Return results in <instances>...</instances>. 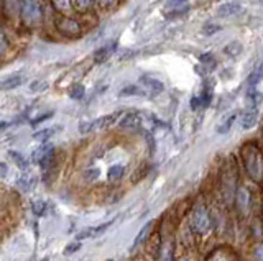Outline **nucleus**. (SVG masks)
Instances as JSON below:
<instances>
[{"label":"nucleus","mask_w":263,"mask_h":261,"mask_svg":"<svg viewBox=\"0 0 263 261\" xmlns=\"http://www.w3.org/2000/svg\"><path fill=\"white\" fill-rule=\"evenodd\" d=\"M140 92V87H137V86H127V87H123L122 91H120V97H130V95H138Z\"/></svg>","instance_id":"24"},{"label":"nucleus","mask_w":263,"mask_h":261,"mask_svg":"<svg viewBox=\"0 0 263 261\" xmlns=\"http://www.w3.org/2000/svg\"><path fill=\"white\" fill-rule=\"evenodd\" d=\"M261 101H263V94L260 91H257V89H252V91L245 95V105L249 109L258 107V105L261 104Z\"/></svg>","instance_id":"13"},{"label":"nucleus","mask_w":263,"mask_h":261,"mask_svg":"<svg viewBox=\"0 0 263 261\" xmlns=\"http://www.w3.org/2000/svg\"><path fill=\"white\" fill-rule=\"evenodd\" d=\"M33 183H35V181H33V179H27V177H23V179H20V181H18V186L22 187V189L23 191H30L31 189V186H33Z\"/></svg>","instance_id":"31"},{"label":"nucleus","mask_w":263,"mask_h":261,"mask_svg":"<svg viewBox=\"0 0 263 261\" xmlns=\"http://www.w3.org/2000/svg\"><path fill=\"white\" fill-rule=\"evenodd\" d=\"M99 4H101L104 9H109V7H114L115 4H117V0H97Z\"/></svg>","instance_id":"37"},{"label":"nucleus","mask_w":263,"mask_h":261,"mask_svg":"<svg viewBox=\"0 0 263 261\" xmlns=\"http://www.w3.org/2000/svg\"><path fill=\"white\" fill-rule=\"evenodd\" d=\"M240 12H243V7L240 4L237 2H226L217 7V17H235V15H238Z\"/></svg>","instance_id":"5"},{"label":"nucleus","mask_w":263,"mask_h":261,"mask_svg":"<svg viewBox=\"0 0 263 261\" xmlns=\"http://www.w3.org/2000/svg\"><path fill=\"white\" fill-rule=\"evenodd\" d=\"M20 13L22 20L27 27H36L41 22V7L38 0H23Z\"/></svg>","instance_id":"1"},{"label":"nucleus","mask_w":263,"mask_h":261,"mask_svg":"<svg viewBox=\"0 0 263 261\" xmlns=\"http://www.w3.org/2000/svg\"><path fill=\"white\" fill-rule=\"evenodd\" d=\"M51 117H53V112H48V113H43V115H38L36 118H33V120H31V125H33V127H36V125L41 124V122H45V120L51 118Z\"/></svg>","instance_id":"30"},{"label":"nucleus","mask_w":263,"mask_h":261,"mask_svg":"<svg viewBox=\"0 0 263 261\" xmlns=\"http://www.w3.org/2000/svg\"><path fill=\"white\" fill-rule=\"evenodd\" d=\"M211 228V220H209V214L202 206L196 207L194 214H193V230L196 233H205Z\"/></svg>","instance_id":"3"},{"label":"nucleus","mask_w":263,"mask_h":261,"mask_svg":"<svg viewBox=\"0 0 263 261\" xmlns=\"http://www.w3.org/2000/svg\"><path fill=\"white\" fill-rule=\"evenodd\" d=\"M79 248H81V243H79V242H76V243H69L68 247L64 248V255H72V253H76Z\"/></svg>","instance_id":"33"},{"label":"nucleus","mask_w":263,"mask_h":261,"mask_svg":"<svg viewBox=\"0 0 263 261\" xmlns=\"http://www.w3.org/2000/svg\"><path fill=\"white\" fill-rule=\"evenodd\" d=\"M74 2H76V7L79 10H87L94 5L96 0H74Z\"/></svg>","instance_id":"28"},{"label":"nucleus","mask_w":263,"mask_h":261,"mask_svg":"<svg viewBox=\"0 0 263 261\" xmlns=\"http://www.w3.org/2000/svg\"><path fill=\"white\" fill-rule=\"evenodd\" d=\"M234 120H235V115H230L224 124H222L219 128H217V133H220V135H224V133H227L229 130H230V127H232V124H234Z\"/></svg>","instance_id":"25"},{"label":"nucleus","mask_w":263,"mask_h":261,"mask_svg":"<svg viewBox=\"0 0 263 261\" xmlns=\"http://www.w3.org/2000/svg\"><path fill=\"white\" fill-rule=\"evenodd\" d=\"M31 209H33V212H35V215L43 217L46 214V210H48V204L45 200H36V202H33Z\"/></svg>","instance_id":"21"},{"label":"nucleus","mask_w":263,"mask_h":261,"mask_svg":"<svg viewBox=\"0 0 263 261\" xmlns=\"http://www.w3.org/2000/svg\"><path fill=\"white\" fill-rule=\"evenodd\" d=\"M220 30H222V27L217 25V23H208V25H204V28H202V35L211 36V35L219 33Z\"/></svg>","instance_id":"22"},{"label":"nucleus","mask_w":263,"mask_h":261,"mask_svg":"<svg viewBox=\"0 0 263 261\" xmlns=\"http://www.w3.org/2000/svg\"><path fill=\"white\" fill-rule=\"evenodd\" d=\"M7 50V38L4 35V31L0 30V53H4Z\"/></svg>","instance_id":"36"},{"label":"nucleus","mask_w":263,"mask_h":261,"mask_svg":"<svg viewBox=\"0 0 263 261\" xmlns=\"http://www.w3.org/2000/svg\"><path fill=\"white\" fill-rule=\"evenodd\" d=\"M137 54H138V51H135V50H122V53H120V56H119V59H120V61H127V59L135 58Z\"/></svg>","instance_id":"29"},{"label":"nucleus","mask_w":263,"mask_h":261,"mask_svg":"<svg viewBox=\"0 0 263 261\" xmlns=\"http://www.w3.org/2000/svg\"><path fill=\"white\" fill-rule=\"evenodd\" d=\"M140 81H142V84H143L146 89H150V91H152L153 94H160V92L164 91V86H163L161 81H156V79H153V77H146V76H143Z\"/></svg>","instance_id":"14"},{"label":"nucleus","mask_w":263,"mask_h":261,"mask_svg":"<svg viewBox=\"0 0 263 261\" xmlns=\"http://www.w3.org/2000/svg\"><path fill=\"white\" fill-rule=\"evenodd\" d=\"M25 83V76L22 74H13L4 81H0V91H13V89L20 87Z\"/></svg>","instance_id":"11"},{"label":"nucleus","mask_w":263,"mask_h":261,"mask_svg":"<svg viewBox=\"0 0 263 261\" xmlns=\"http://www.w3.org/2000/svg\"><path fill=\"white\" fill-rule=\"evenodd\" d=\"M186 0H168V7H179L183 5Z\"/></svg>","instance_id":"38"},{"label":"nucleus","mask_w":263,"mask_h":261,"mask_svg":"<svg viewBox=\"0 0 263 261\" xmlns=\"http://www.w3.org/2000/svg\"><path fill=\"white\" fill-rule=\"evenodd\" d=\"M84 92H86V89L82 84H76V86H72L69 89V97L74 101H81L82 97H84Z\"/></svg>","instance_id":"20"},{"label":"nucleus","mask_w":263,"mask_h":261,"mask_svg":"<svg viewBox=\"0 0 263 261\" xmlns=\"http://www.w3.org/2000/svg\"><path fill=\"white\" fill-rule=\"evenodd\" d=\"M112 222H107V224H102V225H97V227H90V228H86V230H82L76 235L78 240H84V238H96V236L102 235L107 228L110 227Z\"/></svg>","instance_id":"7"},{"label":"nucleus","mask_w":263,"mask_h":261,"mask_svg":"<svg viewBox=\"0 0 263 261\" xmlns=\"http://www.w3.org/2000/svg\"><path fill=\"white\" fill-rule=\"evenodd\" d=\"M243 51V46L240 42H232V43H229L226 48H224V53L229 56V58H232V59H237L238 56L242 54Z\"/></svg>","instance_id":"16"},{"label":"nucleus","mask_w":263,"mask_h":261,"mask_svg":"<svg viewBox=\"0 0 263 261\" xmlns=\"http://www.w3.org/2000/svg\"><path fill=\"white\" fill-rule=\"evenodd\" d=\"M152 228H153V220H150L148 224H145V227L142 228V230H140V233L137 235V238H135V242H134V247H132V250L137 248V247H140V245L146 242V238L150 236Z\"/></svg>","instance_id":"15"},{"label":"nucleus","mask_w":263,"mask_h":261,"mask_svg":"<svg viewBox=\"0 0 263 261\" xmlns=\"http://www.w3.org/2000/svg\"><path fill=\"white\" fill-rule=\"evenodd\" d=\"M58 28H60L61 33H64L66 36H78L81 33V27L78 22H74L71 18H61L58 22Z\"/></svg>","instance_id":"4"},{"label":"nucleus","mask_w":263,"mask_h":261,"mask_svg":"<svg viewBox=\"0 0 263 261\" xmlns=\"http://www.w3.org/2000/svg\"><path fill=\"white\" fill-rule=\"evenodd\" d=\"M89 132H92V122H82V124H79V133L86 135Z\"/></svg>","instance_id":"32"},{"label":"nucleus","mask_w":263,"mask_h":261,"mask_svg":"<svg viewBox=\"0 0 263 261\" xmlns=\"http://www.w3.org/2000/svg\"><path fill=\"white\" fill-rule=\"evenodd\" d=\"M46 89H48V84H46V83H38V81H36V83H33V84H31V91H40V92H43V91H46Z\"/></svg>","instance_id":"34"},{"label":"nucleus","mask_w":263,"mask_h":261,"mask_svg":"<svg viewBox=\"0 0 263 261\" xmlns=\"http://www.w3.org/2000/svg\"><path fill=\"white\" fill-rule=\"evenodd\" d=\"M53 5H54L60 12H68V10L71 9L69 0H53Z\"/></svg>","instance_id":"27"},{"label":"nucleus","mask_w":263,"mask_h":261,"mask_svg":"<svg viewBox=\"0 0 263 261\" xmlns=\"http://www.w3.org/2000/svg\"><path fill=\"white\" fill-rule=\"evenodd\" d=\"M245 168L253 179H260V176H261V159H260V153L257 151V148H249V151H247Z\"/></svg>","instance_id":"2"},{"label":"nucleus","mask_w":263,"mask_h":261,"mask_svg":"<svg viewBox=\"0 0 263 261\" xmlns=\"http://www.w3.org/2000/svg\"><path fill=\"white\" fill-rule=\"evenodd\" d=\"M115 50H117V42H112L110 45H105L102 48H99V50L94 53V61L96 63H104V61H107L114 54Z\"/></svg>","instance_id":"10"},{"label":"nucleus","mask_w":263,"mask_h":261,"mask_svg":"<svg viewBox=\"0 0 263 261\" xmlns=\"http://www.w3.org/2000/svg\"><path fill=\"white\" fill-rule=\"evenodd\" d=\"M142 124V118H140V113L137 112H128L123 115V118L120 120V127L122 128H137Z\"/></svg>","instance_id":"12"},{"label":"nucleus","mask_w":263,"mask_h":261,"mask_svg":"<svg viewBox=\"0 0 263 261\" xmlns=\"http://www.w3.org/2000/svg\"><path fill=\"white\" fill-rule=\"evenodd\" d=\"M58 130H60V127H53V128H43V130H40V132H36L35 135H33V138L35 140H38V142H46V140H49Z\"/></svg>","instance_id":"17"},{"label":"nucleus","mask_w":263,"mask_h":261,"mask_svg":"<svg viewBox=\"0 0 263 261\" xmlns=\"http://www.w3.org/2000/svg\"><path fill=\"white\" fill-rule=\"evenodd\" d=\"M261 79H263V63L260 64V66L255 68L253 72L249 76V86H250V87H255V86H257V84L260 83Z\"/></svg>","instance_id":"18"},{"label":"nucleus","mask_w":263,"mask_h":261,"mask_svg":"<svg viewBox=\"0 0 263 261\" xmlns=\"http://www.w3.org/2000/svg\"><path fill=\"white\" fill-rule=\"evenodd\" d=\"M122 115H123L122 112H114V113H109V115H104L101 118H97L92 122V130H102V128L110 127L112 124H115V120L120 118Z\"/></svg>","instance_id":"8"},{"label":"nucleus","mask_w":263,"mask_h":261,"mask_svg":"<svg viewBox=\"0 0 263 261\" xmlns=\"http://www.w3.org/2000/svg\"><path fill=\"white\" fill-rule=\"evenodd\" d=\"M97 177H99V169L97 168L86 171V179H89V181H94V179H97Z\"/></svg>","instance_id":"35"},{"label":"nucleus","mask_w":263,"mask_h":261,"mask_svg":"<svg viewBox=\"0 0 263 261\" xmlns=\"http://www.w3.org/2000/svg\"><path fill=\"white\" fill-rule=\"evenodd\" d=\"M257 120H258V110L247 107V110L240 113V120H238V124H240V127L243 130H250L257 125Z\"/></svg>","instance_id":"6"},{"label":"nucleus","mask_w":263,"mask_h":261,"mask_svg":"<svg viewBox=\"0 0 263 261\" xmlns=\"http://www.w3.org/2000/svg\"><path fill=\"white\" fill-rule=\"evenodd\" d=\"M53 145L51 143H45V145H41V146H38V148L31 153V161L33 163H40L43 161L45 158H48V156H51L53 154Z\"/></svg>","instance_id":"9"},{"label":"nucleus","mask_w":263,"mask_h":261,"mask_svg":"<svg viewBox=\"0 0 263 261\" xmlns=\"http://www.w3.org/2000/svg\"><path fill=\"white\" fill-rule=\"evenodd\" d=\"M123 173H125V168H123L122 165H115L112 168H109V173H107V177L110 179V181H117V179H120L123 176Z\"/></svg>","instance_id":"19"},{"label":"nucleus","mask_w":263,"mask_h":261,"mask_svg":"<svg viewBox=\"0 0 263 261\" xmlns=\"http://www.w3.org/2000/svg\"><path fill=\"white\" fill-rule=\"evenodd\" d=\"M8 2V7H10V9H16V5H18V2H23V0H7Z\"/></svg>","instance_id":"39"},{"label":"nucleus","mask_w":263,"mask_h":261,"mask_svg":"<svg viewBox=\"0 0 263 261\" xmlns=\"http://www.w3.org/2000/svg\"><path fill=\"white\" fill-rule=\"evenodd\" d=\"M189 10V5H183L181 9H178V7H175L171 12H168V18H176V17H181V15H184L187 13Z\"/></svg>","instance_id":"26"},{"label":"nucleus","mask_w":263,"mask_h":261,"mask_svg":"<svg viewBox=\"0 0 263 261\" xmlns=\"http://www.w3.org/2000/svg\"><path fill=\"white\" fill-rule=\"evenodd\" d=\"M10 156L13 158V161L18 165V168H22V169H27L28 168V161L25 159L20 153H16V151H10Z\"/></svg>","instance_id":"23"}]
</instances>
